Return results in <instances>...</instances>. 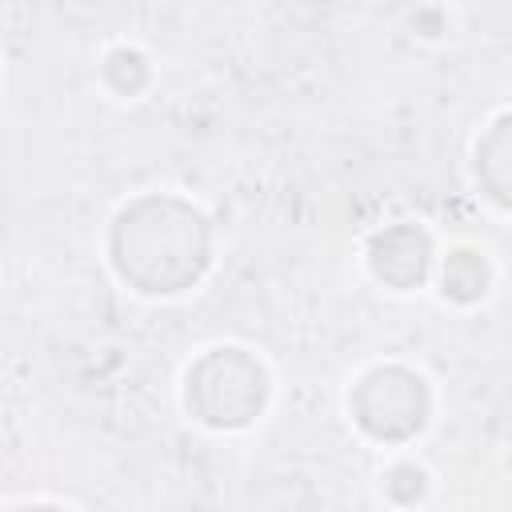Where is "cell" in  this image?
<instances>
[{
	"mask_svg": "<svg viewBox=\"0 0 512 512\" xmlns=\"http://www.w3.org/2000/svg\"><path fill=\"white\" fill-rule=\"evenodd\" d=\"M108 260L140 296H180L212 264L208 216L176 192H144L108 224Z\"/></svg>",
	"mask_w": 512,
	"mask_h": 512,
	"instance_id": "cell-1",
	"label": "cell"
},
{
	"mask_svg": "<svg viewBox=\"0 0 512 512\" xmlns=\"http://www.w3.org/2000/svg\"><path fill=\"white\" fill-rule=\"evenodd\" d=\"M272 396V376L264 360L240 344L204 348L184 372V408L196 424L212 432L248 428Z\"/></svg>",
	"mask_w": 512,
	"mask_h": 512,
	"instance_id": "cell-2",
	"label": "cell"
},
{
	"mask_svg": "<svg viewBox=\"0 0 512 512\" xmlns=\"http://www.w3.org/2000/svg\"><path fill=\"white\" fill-rule=\"evenodd\" d=\"M348 416L376 444H408L432 420V388L408 364H372L348 388Z\"/></svg>",
	"mask_w": 512,
	"mask_h": 512,
	"instance_id": "cell-3",
	"label": "cell"
},
{
	"mask_svg": "<svg viewBox=\"0 0 512 512\" xmlns=\"http://www.w3.org/2000/svg\"><path fill=\"white\" fill-rule=\"evenodd\" d=\"M432 260H436L432 236L412 220H396L368 240V272L392 292L420 288L432 276Z\"/></svg>",
	"mask_w": 512,
	"mask_h": 512,
	"instance_id": "cell-4",
	"label": "cell"
},
{
	"mask_svg": "<svg viewBox=\"0 0 512 512\" xmlns=\"http://www.w3.org/2000/svg\"><path fill=\"white\" fill-rule=\"evenodd\" d=\"M492 288V264L476 248H452L440 264V292L452 304H476Z\"/></svg>",
	"mask_w": 512,
	"mask_h": 512,
	"instance_id": "cell-5",
	"label": "cell"
},
{
	"mask_svg": "<svg viewBox=\"0 0 512 512\" xmlns=\"http://www.w3.org/2000/svg\"><path fill=\"white\" fill-rule=\"evenodd\" d=\"M476 176L496 204H508V116H496L488 136L476 144Z\"/></svg>",
	"mask_w": 512,
	"mask_h": 512,
	"instance_id": "cell-6",
	"label": "cell"
},
{
	"mask_svg": "<svg viewBox=\"0 0 512 512\" xmlns=\"http://www.w3.org/2000/svg\"><path fill=\"white\" fill-rule=\"evenodd\" d=\"M4 512H76V508H64V504H52V500H28V504H12Z\"/></svg>",
	"mask_w": 512,
	"mask_h": 512,
	"instance_id": "cell-7",
	"label": "cell"
}]
</instances>
